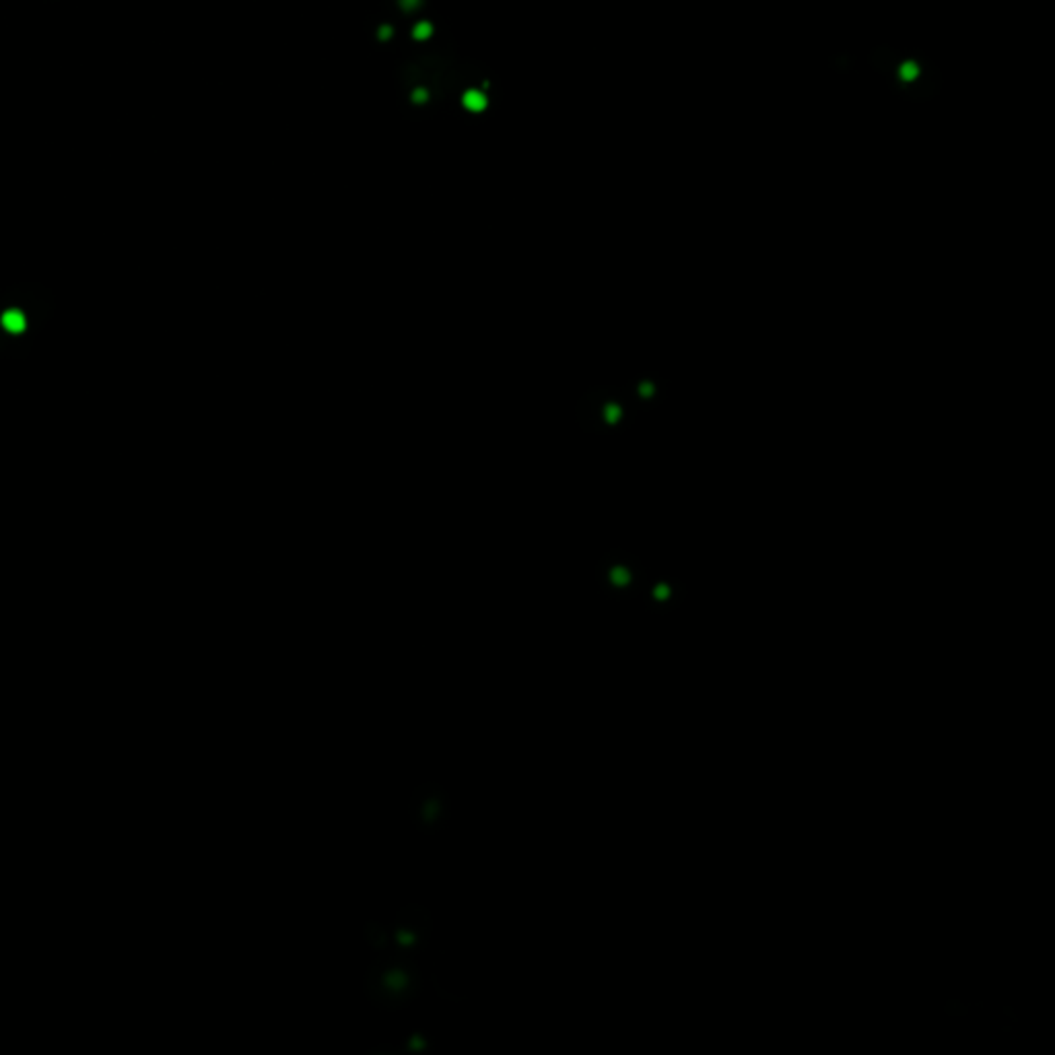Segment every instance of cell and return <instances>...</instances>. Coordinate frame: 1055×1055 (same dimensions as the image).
Here are the masks:
<instances>
[{"instance_id":"cell-7","label":"cell","mask_w":1055,"mask_h":1055,"mask_svg":"<svg viewBox=\"0 0 1055 1055\" xmlns=\"http://www.w3.org/2000/svg\"><path fill=\"white\" fill-rule=\"evenodd\" d=\"M666 390H668V380L660 376H635L627 382V388H625V392L633 400L637 411L639 408L641 411H654V408H658L664 402Z\"/></svg>"},{"instance_id":"cell-3","label":"cell","mask_w":1055,"mask_h":1055,"mask_svg":"<svg viewBox=\"0 0 1055 1055\" xmlns=\"http://www.w3.org/2000/svg\"><path fill=\"white\" fill-rule=\"evenodd\" d=\"M596 580L604 596L629 600L643 592L648 584V573L637 557L623 549H610L598 563Z\"/></svg>"},{"instance_id":"cell-4","label":"cell","mask_w":1055,"mask_h":1055,"mask_svg":"<svg viewBox=\"0 0 1055 1055\" xmlns=\"http://www.w3.org/2000/svg\"><path fill=\"white\" fill-rule=\"evenodd\" d=\"M431 930V913L423 905L411 903L398 911L390 936L398 952H402L406 957H417L419 952L425 950Z\"/></svg>"},{"instance_id":"cell-1","label":"cell","mask_w":1055,"mask_h":1055,"mask_svg":"<svg viewBox=\"0 0 1055 1055\" xmlns=\"http://www.w3.org/2000/svg\"><path fill=\"white\" fill-rule=\"evenodd\" d=\"M365 996L382 1010H400L423 992V975L413 957L402 952H384L365 975Z\"/></svg>"},{"instance_id":"cell-2","label":"cell","mask_w":1055,"mask_h":1055,"mask_svg":"<svg viewBox=\"0 0 1055 1055\" xmlns=\"http://www.w3.org/2000/svg\"><path fill=\"white\" fill-rule=\"evenodd\" d=\"M637 408L629 394L615 386L590 388L575 406L577 423L588 433H621L635 421Z\"/></svg>"},{"instance_id":"cell-5","label":"cell","mask_w":1055,"mask_h":1055,"mask_svg":"<svg viewBox=\"0 0 1055 1055\" xmlns=\"http://www.w3.org/2000/svg\"><path fill=\"white\" fill-rule=\"evenodd\" d=\"M452 816V802L439 784H423L415 790L411 800V819L425 835L444 831Z\"/></svg>"},{"instance_id":"cell-10","label":"cell","mask_w":1055,"mask_h":1055,"mask_svg":"<svg viewBox=\"0 0 1055 1055\" xmlns=\"http://www.w3.org/2000/svg\"><path fill=\"white\" fill-rule=\"evenodd\" d=\"M380 1053H388V1055H400V1047H394V1045H378L369 1049L365 1055H380Z\"/></svg>"},{"instance_id":"cell-9","label":"cell","mask_w":1055,"mask_h":1055,"mask_svg":"<svg viewBox=\"0 0 1055 1055\" xmlns=\"http://www.w3.org/2000/svg\"><path fill=\"white\" fill-rule=\"evenodd\" d=\"M363 936H365V942L378 952H386L390 950L392 946V936H390V930H386L382 924L378 922H367L365 930H363Z\"/></svg>"},{"instance_id":"cell-6","label":"cell","mask_w":1055,"mask_h":1055,"mask_svg":"<svg viewBox=\"0 0 1055 1055\" xmlns=\"http://www.w3.org/2000/svg\"><path fill=\"white\" fill-rule=\"evenodd\" d=\"M645 608L654 615H668L676 610L687 598V586L670 573L656 575L652 582L645 584Z\"/></svg>"},{"instance_id":"cell-8","label":"cell","mask_w":1055,"mask_h":1055,"mask_svg":"<svg viewBox=\"0 0 1055 1055\" xmlns=\"http://www.w3.org/2000/svg\"><path fill=\"white\" fill-rule=\"evenodd\" d=\"M429 1051H433V1037L423 1029H413L411 1033H406L400 1043V1053L406 1055H421Z\"/></svg>"}]
</instances>
